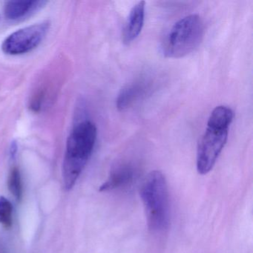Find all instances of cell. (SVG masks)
<instances>
[{"label": "cell", "mask_w": 253, "mask_h": 253, "mask_svg": "<svg viewBox=\"0 0 253 253\" xmlns=\"http://www.w3.org/2000/svg\"><path fill=\"white\" fill-rule=\"evenodd\" d=\"M8 189L14 198L20 201L23 195V185H22L21 174L17 167H14L8 177Z\"/></svg>", "instance_id": "10"}, {"label": "cell", "mask_w": 253, "mask_h": 253, "mask_svg": "<svg viewBox=\"0 0 253 253\" xmlns=\"http://www.w3.org/2000/svg\"><path fill=\"white\" fill-rule=\"evenodd\" d=\"M146 88L145 83L141 81L126 85L121 90L117 97V109L122 112L132 106L144 94Z\"/></svg>", "instance_id": "9"}, {"label": "cell", "mask_w": 253, "mask_h": 253, "mask_svg": "<svg viewBox=\"0 0 253 253\" xmlns=\"http://www.w3.org/2000/svg\"><path fill=\"white\" fill-rule=\"evenodd\" d=\"M135 176V169L128 163L119 164L113 169L109 174V178L100 186V191L113 190L130 184Z\"/></svg>", "instance_id": "8"}, {"label": "cell", "mask_w": 253, "mask_h": 253, "mask_svg": "<svg viewBox=\"0 0 253 253\" xmlns=\"http://www.w3.org/2000/svg\"><path fill=\"white\" fill-rule=\"evenodd\" d=\"M97 137V127L90 121L80 122L71 131L66 142L63 167V181L67 190L73 188L89 161Z\"/></svg>", "instance_id": "2"}, {"label": "cell", "mask_w": 253, "mask_h": 253, "mask_svg": "<svg viewBox=\"0 0 253 253\" xmlns=\"http://www.w3.org/2000/svg\"><path fill=\"white\" fill-rule=\"evenodd\" d=\"M17 150H18V146H17V142L13 141L10 146V155H11V158H15Z\"/></svg>", "instance_id": "12"}, {"label": "cell", "mask_w": 253, "mask_h": 253, "mask_svg": "<svg viewBox=\"0 0 253 253\" xmlns=\"http://www.w3.org/2000/svg\"><path fill=\"white\" fill-rule=\"evenodd\" d=\"M49 29L48 21L18 29L4 40L1 46L2 51L11 56L27 54L42 43Z\"/></svg>", "instance_id": "5"}, {"label": "cell", "mask_w": 253, "mask_h": 253, "mask_svg": "<svg viewBox=\"0 0 253 253\" xmlns=\"http://www.w3.org/2000/svg\"><path fill=\"white\" fill-rule=\"evenodd\" d=\"M145 9L146 2L140 1L130 11L122 34L123 42L125 45H129L135 41L141 32L144 25Z\"/></svg>", "instance_id": "7"}, {"label": "cell", "mask_w": 253, "mask_h": 253, "mask_svg": "<svg viewBox=\"0 0 253 253\" xmlns=\"http://www.w3.org/2000/svg\"><path fill=\"white\" fill-rule=\"evenodd\" d=\"M233 118V111L228 106H217L210 114L205 132L197 149L196 167L199 174H208L215 165L227 142Z\"/></svg>", "instance_id": "1"}, {"label": "cell", "mask_w": 253, "mask_h": 253, "mask_svg": "<svg viewBox=\"0 0 253 253\" xmlns=\"http://www.w3.org/2000/svg\"><path fill=\"white\" fill-rule=\"evenodd\" d=\"M45 0H16L8 1L4 7V14L7 20L17 21L26 18L45 6Z\"/></svg>", "instance_id": "6"}, {"label": "cell", "mask_w": 253, "mask_h": 253, "mask_svg": "<svg viewBox=\"0 0 253 253\" xmlns=\"http://www.w3.org/2000/svg\"><path fill=\"white\" fill-rule=\"evenodd\" d=\"M140 194L149 229L152 232L167 229L169 224L170 206L164 174L158 170L149 172L143 180Z\"/></svg>", "instance_id": "3"}, {"label": "cell", "mask_w": 253, "mask_h": 253, "mask_svg": "<svg viewBox=\"0 0 253 253\" xmlns=\"http://www.w3.org/2000/svg\"><path fill=\"white\" fill-rule=\"evenodd\" d=\"M13 220V207L5 197H0V224L5 227H11Z\"/></svg>", "instance_id": "11"}, {"label": "cell", "mask_w": 253, "mask_h": 253, "mask_svg": "<svg viewBox=\"0 0 253 253\" xmlns=\"http://www.w3.org/2000/svg\"><path fill=\"white\" fill-rule=\"evenodd\" d=\"M204 24L198 14H191L180 19L167 35L163 53L169 58H181L196 49L202 42Z\"/></svg>", "instance_id": "4"}, {"label": "cell", "mask_w": 253, "mask_h": 253, "mask_svg": "<svg viewBox=\"0 0 253 253\" xmlns=\"http://www.w3.org/2000/svg\"><path fill=\"white\" fill-rule=\"evenodd\" d=\"M0 20H1V17H0Z\"/></svg>", "instance_id": "13"}]
</instances>
